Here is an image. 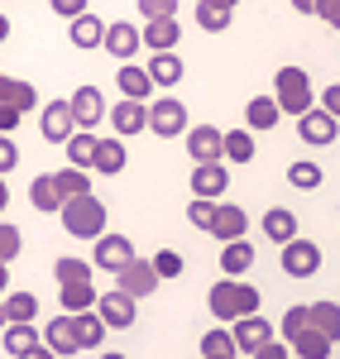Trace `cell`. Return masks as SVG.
I'll return each mask as SVG.
<instances>
[{
  "mask_svg": "<svg viewBox=\"0 0 340 359\" xmlns=\"http://www.w3.org/2000/svg\"><path fill=\"white\" fill-rule=\"evenodd\" d=\"M273 106L292 120H302L307 111H316V91H312V77L302 67H278L273 72Z\"/></svg>",
  "mask_w": 340,
  "mask_h": 359,
  "instance_id": "obj_1",
  "label": "cell"
},
{
  "mask_svg": "<svg viewBox=\"0 0 340 359\" xmlns=\"http://www.w3.org/2000/svg\"><path fill=\"white\" fill-rule=\"evenodd\" d=\"M62 230L72 240H101L106 235V201H96V196L62 201Z\"/></svg>",
  "mask_w": 340,
  "mask_h": 359,
  "instance_id": "obj_2",
  "label": "cell"
},
{
  "mask_svg": "<svg viewBox=\"0 0 340 359\" xmlns=\"http://www.w3.org/2000/svg\"><path fill=\"white\" fill-rule=\"evenodd\" d=\"M67 106H72V125L82 130V135H96V125L111 115V106H106V96L96 91V86H77L72 96H67Z\"/></svg>",
  "mask_w": 340,
  "mask_h": 359,
  "instance_id": "obj_3",
  "label": "cell"
},
{
  "mask_svg": "<svg viewBox=\"0 0 340 359\" xmlns=\"http://www.w3.org/2000/svg\"><path fill=\"white\" fill-rule=\"evenodd\" d=\"M149 130L158 139H172V135H187V106L177 96H158L149 101Z\"/></svg>",
  "mask_w": 340,
  "mask_h": 359,
  "instance_id": "obj_4",
  "label": "cell"
},
{
  "mask_svg": "<svg viewBox=\"0 0 340 359\" xmlns=\"http://www.w3.org/2000/svg\"><path fill=\"white\" fill-rule=\"evenodd\" d=\"M154 287H158V273H154V264H149V259H130V264L115 273V292H125L130 302H144Z\"/></svg>",
  "mask_w": 340,
  "mask_h": 359,
  "instance_id": "obj_5",
  "label": "cell"
},
{
  "mask_svg": "<svg viewBox=\"0 0 340 359\" xmlns=\"http://www.w3.org/2000/svg\"><path fill=\"white\" fill-rule=\"evenodd\" d=\"M283 273L287 278H316L321 273V249L297 235L292 245H283Z\"/></svg>",
  "mask_w": 340,
  "mask_h": 359,
  "instance_id": "obj_6",
  "label": "cell"
},
{
  "mask_svg": "<svg viewBox=\"0 0 340 359\" xmlns=\"http://www.w3.org/2000/svg\"><path fill=\"white\" fill-rule=\"evenodd\" d=\"M39 135L48 139V144H67V139L77 135V125H72V106H67V101H48V106L39 111Z\"/></svg>",
  "mask_w": 340,
  "mask_h": 359,
  "instance_id": "obj_7",
  "label": "cell"
},
{
  "mask_svg": "<svg viewBox=\"0 0 340 359\" xmlns=\"http://www.w3.org/2000/svg\"><path fill=\"white\" fill-rule=\"evenodd\" d=\"M96 316L106 321V331H130L140 311H135V302H130L125 292H101V297H96Z\"/></svg>",
  "mask_w": 340,
  "mask_h": 359,
  "instance_id": "obj_8",
  "label": "cell"
},
{
  "mask_svg": "<svg viewBox=\"0 0 340 359\" xmlns=\"http://www.w3.org/2000/svg\"><path fill=\"white\" fill-rule=\"evenodd\" d=\"M230 340H235V350L259 355V350L273 340V326H268L264 316H240V321H230Z\"/></svg>",
  "mask_w": 340,
  "mask_h": 359,
  "instance_id": "obj_9",
  "label": "cell"
},
{
  "mask_svg": "<svg viewBox=\"0 0 340 359\" xmlns=\"http://www.w3.org/2000/svg\"><path fill=\"white\" fill-rule=\"evenodd\" d=\"M130 259H135L130 235H101V240H96V269H101V273H120Z\"/></svg>",
  "mask_w": 340,
  "mask_h": 359,
  "instance_id": "obj_10",
  "label": "cell"
},
{
  "mask_svg": "<svg viewBox=\"0 0 340 359\" xmlns=\"http://www.w3.org/2000/svg\"><path fill=\"white\" fill-rule=\"evenodd\" d=\"M226 187H230V168L226 163L192 168V196H197V201H216V196H226Z\"/></svg>",
  "mask_w": 340,
  "mask_h": 359,
  "instance_id": "obj_11",
  "label": "cell"
},
{
  "mask_svg": "<svg viewBox=\"0 0 340 359\" xmlns=\"http://www.w3.org/2000/svg\"><path fill=\"white\" fill-rule=\"evenodd\" d=\"M221 130L216 125H187V154L197 158V168L201 163H221Z\"/></svg>",
  "mask_w": 340,
  "mask_h": 359,
  "instance_id": "obj_12",
  "label": "cell"
},
{
  "mask_svg": "<svg viewBox=\"0 0 340 359\" xmlns=\"http://www.w3.org/2000/svg\"><path fill=\"white\" fill-rule=\"evenodd\" d=\"M106 120L115 125V139L144 135V130H149V106H144V101H120V106H111Z\"/></svg>",
  "mask_w": 340,
  "mask_h": 359,
  "instance_id": "obj_13",
  "label": "cell"
},
{
  "mask_svg": "<svg viewBox=\"0 0 340 359\" xmlns=\"http://www.w3.org/2000/svg\"><path fill=\"white\" fill-rule=\"evenodd\" d=\"M144 39H140V29L130 25V20H115V25H106V53H115L120 62H135V48H140Z\"/></svg>",
  "mask_w": 340,
  "mask_h": 359,
  "instance_id": "obj_14",
  "label": "cell"
},
{
  "mask_svg": "<svg viewBox=\"0 0 340 359\" xmlns=\"http://www.w3.org/2000/svg\"><path fill=\"white\" fill-rule=\"evenodd\" d=\"M144 48H154V53H177V43H182V25L177 20H154V25L140 29Z\"/></svg>",
  "mask_w": 340,
  "mask_h": 359,
  "instance_id": "obj_15",
  "label": "cell"
},
{
  "mask_svg": "<svg viewBox=\"0 0 340 359\" xmlns=\"http://www.w3.org/2000/svg\"><path fill=\"white\" fill-rule=\"evenodd\" d=\"M115 86H120V96H125V101H144V106H149V91H154V82H149V67L120 62V72H115Z\"/></svg>",
  "mask_w": 340,
  "mask_h": 359,
  "instance_id": "obj_16",
  "label": "cell"
},
{
  "mask_svg": "<svg viewBox=\"0 0 340 359\" xmlns=\"http://www.w3.org/2000/svg\"><path fill=\"white\" fill-rule=\"evenodd\" d=\"M43 350H53V355H77V350H82V345H77V326H72L67 311L48 321V331H43Z\"/></svg>",
  "mask_w": 340,
  "mask_h": 359,
  "instance_id": "obj_17",
  "label": "cell"
},
{
  "mask_svg": "<svg viewBox=\"0 0 340 359\" xmlns=\"http://www.w3.org/2000/svg\"><path fill=\"white\" fill-rule=\"evenodd\" d=\"M297 135L307 139V144H336L340 125H336V120H331L326 111H321V106H316V111H307L302 120H297Z\"/></svg>",
  "mask_w": 340,
  "mask_h": 359,
  "instance_id": "obj_18",
  "label": "cell"
},
{
  "mask_svg": "<svg viewBox=\"0 0 340 359\" xmlns=\"http://www.w3.org/2000/svg\"><path fill=\"white\" fill-rule=\"evenodd\" d=\"M245 211L240 206H226V201H216V221H211V235L221 240V245H235L240 235H245Z\"/></svg>",
  "mask_w": 340,
  "mask_h": 359,
  "instance_id": "obj_19",
  "label": "cell"
},
{
  "mask_svg": "<svg viewBox=\"0 0 340 359\" xmlns=\"http://www.w3.org/2000/svg\"><path fill=\"white\" fill-rule=\"evenodd\" d=\"M250 269H254V245L250 240H235V245L221 249V273L230 283H240V273H250Z\"/></svg>",
  "mask_w": 340,
  "mask_h": 359,
  "instance_id": "obj_20",
  "label": "cell"
},
{
  "mask_svg": "<svg viewBox=\"0 0 340 359\" xmlns=\"http://www.w3.org/2000/svg\"><path fill=\"white\" fill-rule=\"evenodd\" d=\"M125 163H130V154H125V144H120V139H101L96 135V158H91V168H96V172H125Z\"/></svg>",
  "mask_w": 340,
  "mask_h": 359,
  "instance_id": "obj_21",
  "label": "cell"
},
{
  "mask_svg": "<svg viewBox=\"0 0 340 359\" xmlns=\"http://www.w3.org/2000/svg\"><path fill=\"white\" fill-rule=\"evenodd\" d=\"M264 235H268L273 245H292V240H297V216H292L287 206L264 211Z\"/></svg>",
  "mask_w": 340,
  "mask_h": 359,
  "instance_id": "obj_22",
  "label": "cell"
},
{
  "mask_svg": "<svg viewBox=\"0 0 340 359\" xmlns=\"http://www.w3.org/2000/svg\"><path fill=\"white\" fill-rule=\"evenodd\" d=\"M235 287H240V283H230V278L211 283L206 306H211V316H216V321H240V311H235Z\"/></svg>",
  "mask_w": 340,
  "mask_h": 359,
  "instance_id": "obj_23",
  "label": "cell"
},
{
  "mask_svg": "<svg viewBox=\"0 0 340 359\" xmlns=\"http://www.w3.org/2000/svg\"><path fill=\"white\" fill-rule=\"evenodd\" d=\"M307 326L336 345V340H340V306L336 302H312V306H307Z\"/></svg>",
  "mask_w": 340,
  "mask_h": 359,
  "instance_id": "obj_24",
  "label": "cell"
},
{
  "mask_svg": "<svg viewBox=\"0 0 340 359\" xmlns=\"http://www.w3.org/2000/svg\"><path fill=\"white\" fill-rule=\"evenodd\" d=\"M230 20H235V5H230V0H201L197 5V25L206 29V34L230 29Z\"/></svg>",
  "mask_w": 340,
  "mask_h": 359,
  "instance_id": "obj_25",
  "label": "cell"
},
{
  "mask_svg": "<svg viewBox=\"0 0 340 359\" xmlns=\"http://www.w3.org/2000/svg\"><path fill=\"white\" fill-rule=\"evenodd\" d=\"M91 273H96V264H86V259H72V254L53 259V278H57V287H77V283H91Z\"/></svg>",
  "mask_w": 340,
  "mask_h": 359,
  "instance_id": "obj_26",
  "label": "cell"
},
{
  "mask_svg": "<svg viewBox=\"0 0 340 359\" xmlns=\"http://www.w3.org/2000/svg\"><path fill=\"white\" fill-rule=\"evenodd\" d=\"M245 130H273L278 120H283V111L273 106V96H250V106H245Z\"/></svg>",
  "mask_w": 340,
  "mask_h": 359,
  "instance_id": "obj_27",
  "label": "cell"
},
{
  "mask_svg": "<svg viewBox=\"0 0 340 359\" xmlns=\"http://www.w3.org/2000/svg\"><path fill=\"white\" fill-rule=\"evenodd\" d=\"M182 72H187V67H182L177 53H154V62H149V82L154 86H177Z\"/></svg>",
  "mask_w": 340,
  "mask_h": 359,
  "instance_id": "obj_28",
  "label": "cell"
},
{
  "mask_svg": "<svg viewBox=\"0 0 340 359\" xmlns=\"http://www.w3.org/2000/svg\"><path fill=\"white\" fill-rule=\"evenodd\" d=\"M72 43L77 48H101L106 43V20H96L91 10H86L82 20H72Z\"/></svg>",
  "mask_w": 340,
  "mask_h": 359,
  "instance_id": "obj_29",
  "label": "cell"
},
{
  "mask_svg": "<svg viewBox=\"0 0 340 359\" xmlns=\"http://www.w3.org/2000/svg\"><path fill=\"white\" fill-rule=\"evenodd\" d=\"M53 182H57V196L62 201L91 196V172H82V168H62V172H53Z\"/></svg>",
  "mask_w": 340,
  "mask_h": 359,
  "instance_id": "obj_30",
  "label": "cell"
},
{
  "mask_svg": "<svg viewBox=\"0 0 340 359\" xmlns=\"http://www.w3.org/2000/svg\"><path fill=\"white\" fill-rule=\"evenodd\" d=\"M221 158H230V163H250V158H254V135H250V130H226V139H221Z\"/></svg>",
  "mask_w": 340,
  "mask_h": 359,
  "instance_id": "obj_31",
  "label": "cell"
},
{
  "mask_svg": "<svg viewBox=\"0 0 340 359\" xmlns=\"http://www.w3.org/2000/svg\"><path fill=\"white\" fill-rule=\"evenodd\" d=\"M34 311H39V297L34 292H10L5 297V321L10 326H34Z\"/></svg>",
  "mask_w": 340,
  "mask_h": 359,
  "instance_id": "obj_32",
  "label": "cell"
},
{
  "mask_svg": "<svg viewBox=\"0 0 340 359\" xmlns=\"http://www.w3.org/2000/svg\"><path fill=\"white\" fill-rule=\"evenodd\" d=\"M72 326H77V345H82V350H101V340H106V321H101L96 311L72 316Z\"/></svg>",
  "mask_w": 340,
  "mask_h": 359,
  "instance_id": "obj_33",
  "label": "cell"
},
{
  "mask_svg": "<svg viewBox=\"0 0 340 359\" xmlns=\"http://www.w3.org/2000/svg\"><path fill=\"white\" fill-rule=\"evenodd\" d=\"M287 350H292L297 359H326V355H331V340H326V335H316L312 326H307L302 335H292V340H287Z\"/></svg>",
  "mask_w": 340,
  "mask_h": 359,
  "instance_id": "obj_34",
  "label": "cell"
},
{
  "mask_svg": "<svg viewBox=\"0 0 340 359\" xmlns=\"http://www.w3.org/2000/svg\"><path fill=\"white\" fill-rule=\"evenodd\" d=\"M62 149H67V168H82V172H91V158H96V135H82V130H77V135L67 139Z\"/></svg>",
  "mask_w": 340,
  "mask_h": 359,
  "instance_id": "obj_35",
  "label": "cell"
},
{
  "mask_svg": "<svg viewBox=\"0 0 340 359\" xmlns=\"http://www.w3.org/2000/svg\"><path fill=\"white\" fill-rule=\"evenodd\" d=\"M34 345H43V335L34 331V326H5V355H10V359L29 355Z\"/></svg>",
  "mask_w": 340,
  "mask_h": 359,
  "instance_id": "obj_36",
  "label": "cell"
},
{
  "mask_svg": "<svg viewBox=\"0 0 340 359\" xmlns=\"http://www.w3.org/2000/svg\"><path fill=\"white\" fill-rule=\"evenodd\" d=\"M29 201H34L39 211H57V206H62V196H57L53 172H43V177H34V182H29Z\"/></svg>",
  "mask_w": 340,
  "mask_h": 359,
  "instance_id": "obj_37",
  "label": "cell"
},
{
  "mask_svg": "<svg viewBox=\"0 0 340 359\" xmlns=\"http://www.w3.org/2000/svg\"><path fill=\"white\" fill-rule=\"evenodd\" d=\"M62 311H67V316H82V311H96V287H91V283H77V287H62Z\"/></svg>",
  "mask_w": 340,
  "mask_h": 359,
  "instance_id": "obj_38",
  "label": "cell"
},
{
  "mask_svg": "<svg viewBox=\"0 0 340 359\" xmlns=\"http://www.w3.org/2000/svg\"><path fill=\"white\" fill-rule=\"evenodd\" d=\"M287 182H292L297 192H316V187H321V168H316L312 158H297V163L287 168Z\"/></svg>",
  "mask_w": 340,
  "mask_h": 359,
  "instance_id": "obj_39",
  "label": "cell"
},
{
  "mask_svg": "<svg viewBox=\"0 0 340 359\" xmlns=\"http://www.w3.org/2000/svg\"><path fill=\"white\" fill-rule=\"evenodd\" d=\"M5 106H15L20 115H29L34 106H39V91H34V82H15V77H10V96H5Z\"/></svg>",
  "mask_w": 340,
  "mask_h": 359,
  "instance_id": "obj_40",
  "label": "cell"
},
{
  "mask_svg": "<svg viewBox=\"0 0 340 359\" xmlns=\"http://www.w3.org/2000/svg\"><path fill=\"white\" fill-rule=\"evenodd\" d=\"M206 355H240L226 326H216V331H206V335H201V359H206Z\"/></svg>",
  "mask_w": 340,
  "mask_h": 359,
  "instance_id": "obj_41",
  "label": "cell"
},
{
  "mask_svg": "<svg viewBox=\"0 0 340 359\" xmlns=\"http://www.w3.org/2000/svg\"><path fill=\"white\" fill-rule=\"evenodd\" d=\"M149 264H154L158 283H163V278H182V254H177V249H158V254H154Z\"/></svg>",
  "mask_w": 340,
  "mask_h": 359,
  "instance_id": "obj_42",
  "label": "cell"
},
{
  "mask_svg": "<svg viewBox=\"0 0 340 359\" xmlns=\"http://www.w3.org/2000/svg\"><path fill=\"white\" fill-rule=\"evenodd\" d=\"M187 221L197 225V230H206V235H211V221H216V201H197V196H192V201H187Z\"/></svg>",
  "mask_w": 340,
  "mask_h": 359,
  "instance_id": "obj_43",
  "label": "cell"
},
{
  "mask_svg": "<svg viewBox=\"0 0 340 359\" xmlns=\"http://www.w3.org/2000/svg\"><path fill=\"white\" fill-rule=\"evenodd\" d=\"M259 302H264V297H259L254 283H240V287H235V311H240V316H259Z\"/></svg>",
  "mask_w": 340,
  "mask_h": 359,
  "instance_id": "obj_44",
  "label": "cell"
},
{
  "mask_svg": "<svg viewBox=\"0 0 340 359\" xmlns=\"http://www.w3.org/2000/svg\"><path fill=\"white\" fill-rule=\"evenodd\" d=\"M20 249H25V235H20L15 225H0V264L20 259Z\"/></svg>",
  "mask_w": 340,
  "mask_h": 359,
  "instance_id": "obj_45",
  "label": "cell"
},
{
  "mask_svg": "<svg viewBox=\"0 0 340 359\" xmlns=\"http://www.w3.org/2000/svg\"><path fill=\"white\" fill-rule=\"evenodd\" d=\"M144 25H154V20H177V10H172V0H144L140 5Z\"/></svg>",
  "mask_w": 340,
  "mask_h": 359,
  "instance_id": "obj_46",
  "label": "cell"
},
{
  "mask_svg": "<svg viewBox=\"0 0 340 359\" xmlns=\"http://www.w3.org/2000/svg\"><path fill=\"white\" fill-rule=\"evenodd\" d=\"M307 331V306H287V316H283V345L292 340V335H302Z\"/></svg>",
  "mask_w": 340,
  "mask_h": 359,
  "instance_id": "obj_47",
  "label": "cell"
},
{
  "mask_svg": "<svg viewBox=\"0 0 340 359\" xmlns=\"http://www.w3.org/2000/svg\"><path fill=\"white\" fill-rule=\"evenodd\" d=\"M15 163H20V144H15L10 135H0V177H5Z\"/></svg>",
  "mask_w": 340,
  "mask_h": 359,
  "instance_id": "obj_48",
  "label": "cell"
},
{
  "mask_svg": "<svg viewBox=\"0 0 340 359\" xmlns=\"http://www.w3.org/2000/svg\"><path fill=\"white\" fill-rule=\"evenodd\" d=\"M53 15H62V20L72 25V20H82V15H86V0H53Z\"/></svg>",
  "mask_w": 340,
  "mask_h": 359,
  "instance_id": "obj_49",
  "label": "cell"
},
{
  "mask_svg": "<svg viewBox=\"0 0 340 359\" xmlns=\"http://www.w3.org/2000/svg\"><path fill=\"white\" fill-rule=\"evenodd\" d=\"M321 111H326V115H331V120L340 125V86H326V96H321Z\"/></svg>",
  "mask_w": 340,
  "mask_h": 359,
  "instance_id": "obj_50",
  "label": "cell"
},
{
  "mask_svg": "<svg viewBox=\"0 0 340 359\" xmlns=\"http://www.w3.org/2000/svg\"><path fill=\"white\" fill-rule=\"evenodd\" d=\"M287 355H292V350H287L283 340H268V345H264L259 355H250V359H287Z\"/></svg>",
  "mask_w": 340,
  "mask_h": 359,
  "instance_id": "obj_51",
  "label": "cell"
},
{
  "mask_svg": "<svg viewBox=\"0 0 340 359\" xmlns=\"http://www.w3.org/2000/svg\"><path fill=\"white\" fill-rule=\"evenodd\" d=\"M15 125H20V111L15 106H0V135H10Z\"/></svg>",
  "mask_w": 340,
  "mask_h": 359,
  "instance_id": "obj_52",
  "label": "cell"
},
{
  "mask_svg": "<svg viewBox=\"0 0 340 359\" xmlns=\"http://www.w3.org/2000/svg\"><path fill=\"white\" fill-rule=\"evenodd\" d=\"M316 15H321L326 25H336V29H340V0H336V5H316Z\"/></svg>",
  "mask_w": 340,
  "mask_h": 359,
  "instance_id": "obj_53",
  "label": "cell"
},
{
  "mask_svg": "<svg viewBox=\"0 0 340 359\" xmlns=\"http://www.w3.org/2000/svg\"><path fill=\"white\" fill-rule=\"evenodd\" d=\"M20 359H57L53 350H43V345H34V350H29V355H20Z\"/></svg>",
  "mask_w": 340,
  "mask_h": 359,
  "instance_id": "obj_54",
  "label": "cell"
},
{
  "mask_svg": "<svg viewBox=\"0 0 340 359\" xmlns=\"http://www.w3.org/2000/svg\"><path fill=\"white\" fill-rule=\"evenodd\" d=\"M5 201H10V187H5V177H0V211H5Z\"/></svg>",
  "mask_w": 340,
  "mask_h": 359,
  "instance_id": "obj_55",
  "label": "cell"
},
{
  "mask_svg": "<svg viewBox=\"0 0 340 359\" xmlns=\"http://www.w3.org/2000/svg\"><path fill=\"white\" fill-rule=\"evenodd\" d=\"M101 359H125V355H120V350H106V355H101Z\"/></svg>",
  "mask_w": 340,
  "mask_h": 359,
  "instance_id": "obj_56",
  "label": "cell"
},
{
  "mask_svg": "<svg viewBox=\"0 0 340 359\" xmlns=\"http://www.w3.org/2000/svg\"><path fill=\"white\" fill-rule=\"evenodd\" d=\"M5 326H10V321H5V302H0V331H5Z\"/></svg>",
  "mask_w": 340,
  "mask_h": 359,
  "instance_id": "obj_57",
  "label": "cell"
},
{
  "mask_svg": "<svg viewBox=\"0 0 340 359\" xmlns=\"http://www.w3.org/2000/svg\"><path fill=\"white\" fill-rule=\"evenodd\" d=\"M206 359H235V355H206Z\"/></svg>",
  "mask_w": 340,
  "mask_h": 359,
  "instance_id": "obj_58",
  "label": "cell"
},
{
  "mask_svg": "<svg viewBox=\"0 0 340 359\" xmlns=\"http://www.w3.org/2000/svg\"><path fill=\"white\" fill-rule=\"evenodd\" d=\"M0 287H5V264H0Z\"/></svg>",
  "mask_w": 340,
  "mask_h": 359,
  "instance_id": "obj_59",
  "label": "cell"
},
{
  "mask_svg": "<svg viewBox=\"0 0 340 359\" xmlns=\"http://www.w3.org/2000/svg\"><path fill=\"white\" fill-rule=\"evenodd\" d=\"M0 77H5V72H0Z\"/></svg>",
  "mask_w": 340,
  "mask_h": 359,
  "instance_id": "obj_60",
  "label": "cell"
}]
</instances>
